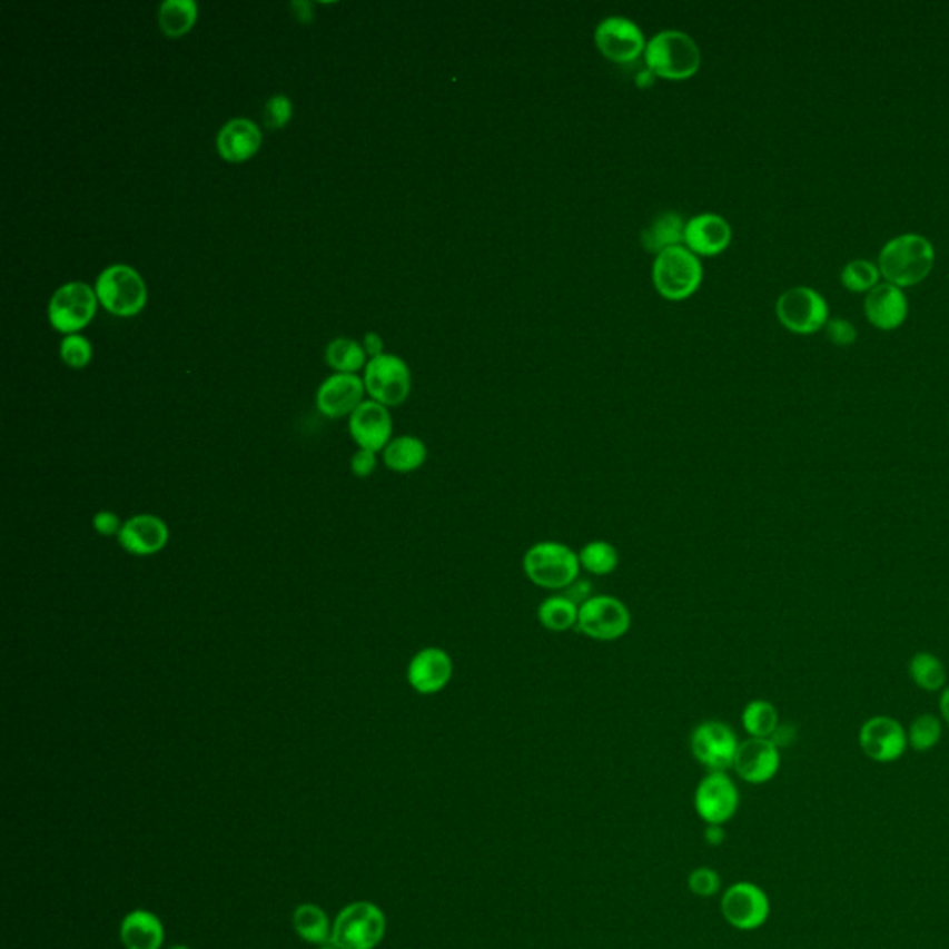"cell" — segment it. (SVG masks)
<instances>
[{
    "instance_id": "1",
    "label": "cell",
    "mask_w": 949,
    "mask_h": 949,
    "mask_svg": "<svg viewBox=\"0 0 949 949\" xmlns=\"http://www.w3.org/2000/svg\"><path fill=\"white\" fill-rule=\"evenodd\" d=\"M935 266V247L920 234H901L890 239L879 255V271L887 283L909 288L922 283Z\"/></svg>"
},
{
    "instance_id": "2",
    "label": "cell",
    "mask_w": 949,
    "mask_h": 949,
    "mask_svg": "<svg viewBox=\"0 0 949 949\" xmlns=\"http://www.w3.org/2000/svg\"><path fill=\"white\" fill-rule=\"evenodd\" d=\"M522 567L525 577L534 586L551 590V592L570 589L575 581H579V573H581L579 553H575L570 545L555 540H545L531 545L523 555Z\"/></svg>"
},
{
    "instance_id": "3",
    "label": "cell",
    "mask_w": 949,
    "mask_h": 949,
    "mask_svg": "<svg viewBox=\"0 0 949 949\" xmlns=\"http://www.w3.org/2000/svg\"><path fill=\"white\" fill-rule=\"evenodd\" d=\"M645 66L655 77L684 80L694 77L701 66V50L690 33L662 30L648 41Z\"/></svg>"
},
{
    "instance_id": "4",
    "label": "cell",
    "mask_w": 949,
    "mask_h": 949,
    "mask_svg": "<svg viewBox=\"0 0 949 949\" xmlns=\"http://www.w3.org/2000/svg\"><path fill=\"white\" fill-rule=\"evenodd\" d=\"M95 294L111 316H138L147 305V284L144 277L127 264L105 267L95 280Z\"/></svg>"
},
{
    "instance_id": "5",
    "label": "cell",
    "mask_w": 949,
    "mask_h": 949,
    "mask_svg": "<svg viewBox=\"0 0 949 949\" xmlns=\"http://www.w3.org/2000/svg\"><path fill=\"white\" fill-rule=\"evenodd\" d=\"M703 267L700 258L686 245L662 250L653 264V283L662 297L683 300L700 288Z\"/></svg>"
},
{
    "instance_id": "6",
    "label": "cell",
    "mask_w": 949,
    "mask_h": 949,
    "mask_svg": "<svg viewBox=\"0 0 949 949\" xmlns=\"http://www.w3.org/2000/svg\"><path fill=\"white\" fill-rule=\"evenodd\" d=\"M386 933V917L375 903L356 901L339 912L330 945L338 949H375Z\"/></svg>"
},
{
    "instance_id": "7",
    "label": "cell",
    "mask_w": 949,
    "mask_h": 949,
    "mask_svg": "<svg viewBox=\"0 0 949 949\" xmlns=\"http://www.w3.org/2000/svg\"><path fill=\"white\" fill-rule=\"evenodd\" d=\"M633 614L620 597L590 595L579 605L577 631L595 642H616L631 631Z\"/></svg>"
},
{
    "instance_id": "8",
    "label": "cell",
    "mask_w": 949,
    "mask_h": 949,
    "mask_svg": "<svg viewBox=\"0 0 949 949\" xmlns=\"http://www.w3.org/2000/svg\"><path fill=\"white\" fill-rule=\"evenodd\" d=\"M97 294L95 288L82 280L67 283L56 289L49 303V322L55 330L78 334L88 327L97 312Z\"/></svg>"
},
{
    "instance_id": "9",
    "label": "cell",
    "mask_w": 949,
    "mask_h": 949,
    "mask_svg": "<svg viewBox=\"0 0 949 949\" xmlns=\"http://www.w3.org/2000/svg\"><path fill=\"white\" fill-rule=\"evenodd\" d=\"M364 384L373 401L384 406H399L411 395V369L401 356L383 353L367 362Z\"/></svg>"
},
{
    "instance_id": "10",
    "label": "cell",
    "mask_w": 949,
    "mask_h": 949,
    "mask_svg": "<svg viewBox=\"0 0 949 949\" xmlns=\"http://www.w3.org/2000/svg\"><path fill=\"white\" fill-rule=\"evenodd\" d=\"M739 745L733 729L720 720L701 722L690 734L692 755L711 772H728L733 768Z\"/></svg>"
},
{
    "instance_id": "11",
    "label": "cell",
    "mask_w": 949,
    "mask_h": 949,
    "mask_svg": "<svg viewBox=\"0 0 949 949\" xmlns=\"http://www.w3.org/2000/svg\"><path fill=\"white\" fill-rule=\"evenodd\" d=\"M722 915L729 926L740 931H755L768 922L772 903L759 884L734 883L722 896Z\"/></svg>"
},
{
    "instance_id": "12",
    "label": "cell",
    "mask_w": 949,
    "mask_h": 949,
    "mask_svg": "<svg viewBox=\"0 0 949 949\" xmlns=\"http://www.w3.org/2000/svg\"><path fill=\"white\" fill-rule=\"evenodd\" d=\"M779 322L795 334H812L829 322L828 300L817 289L798 286L784 291L778 299Z\"/></svg>"
},
{
    "instance_id": "13",
    "label": "cell",
    "mask_w": 949,
    "mask_h": 949,
    "mask_svg": "<svg viewBox=\"0 0 949 949\" xmlns=\"http://www.w3.org/2000/svg\"><path fill=\"white\" fill-rule=\"evenodd\" d=\"M695 812L709 826L731 822L740 807V792L725 772H711L701 779L694 795Z\"/></svg>"
},
{
    "instance_id": "14",
    "label": "cell",
    "mask_w": 949,
    "mask_h": 949,
    "mask_svg": "<svg viewBox=\"0 0 949 949\" xmlns=\"http://www.w3.org/2000/svg\"><path fill=\"white\" fill-rule=\"evenodd\" d=\"M595 45L609 60L629 63L645 50L644 32L625 16H609L595 28Z\"/></svg>"
},
{
    "instance_id": "15",
    "label": "cell",
    "mask_w": 949,
    "mask_h": 949,
    "mask_svg": "<svg viewBox=\"0 0 949 949\" xmlns=\"http://www.w3.org/2000/svg\"><path fill=\"white\" fill-rule=\"evenodd\" d=\"M455 673V662L447 651L428 645L412 656L406 668V681L417 694L436 695L447 689Z\"/></svg>"
},
{
    "instance_id": "16",
    "label": "cell",
    "mask_w": 949,
    "mask_h": 949,
    "mask_svg": "<svg viewBox=\"0 0 949 949\" xmlns=\"http://www.w3.org/2000/svg\"><path fill=\"white\" fill-rule=\"evenodd\" d=\"M394 422L388 406L377 401H364L349 416V434L360 449L380 453L392 442Z\"/></svg>"
},
{
    "instance_id": "17",
    "label": "cell",
    "mask_w": 949,
    "mask_h": 949,
    "mask_svg": "<svg viewBox=\"0 0 949 949\" xmlns=\"http://www.w3.org/2000/svg\"><path fill=\"white\" fill-rule=\"evenodd\" d=\"M366 384L356 373H334L317 389V411L330 419L350 416L364 403Z\"/></svg>"
},
{
    "instance_id": "18",
    "label": "cell",
    "mask_w": 949,
    "mask_h": 949,
    "mask_svg": "<svg viewBox=\"0 0 949 949\" xmlns=\"http://www.w3.org/2000/svg\"><path fill=\"white\" fill-rule=\"evenodd\" d=\"M733 768L745 783H768L778 775L781 768L779 745L772 739H748L740 742Z\"/></svg>"
},
{
    "instance_id": "19",
    "label": "cell",
    "mask_w": 949,
    "mask_h": 949,
    "mask_svg": "<svg viewBox=\"0 0 949 949\" xmlns=\"http://www.w3.org/2000/svg\"><path fill=\"white\" fill-rule=\"evenodd\" d=\"M859 742L872 761L894 762L906 753L909 739L900 722L892 718L876 716L862 725Z\"/></svg>"
},
{
    "instance_id": "20",
    "label": "cell",
    "mask_w": 949,
    "mask_h": 949,
    "mask_svg": "<svg viewBox=\"0 0 949 949\" xmlns=\"http://www.w3.org/2000/svg\"><path fill=\"white\" fill-rule=\"evenodd\" d=\"M117 542L128 555L150 556L160 553L169 542V527L155 514H136L122 523Z\"/></svg>"
},
{
    "instance_id": "21",
    "label": "cell",
    "mask_w": 949,
    "mask_h": 949,
    "mask_svg": "<svg viewBox=\"0 0 949 949\" xmlns=\"http://www.w3.org/2000/svg\"><path fill=\"white\" fill-rule=\"evenodd\" d=\"M731 238V225L718 214H700L686 221L684 227V245L695 255H720L728 249Z\"/></svg>"
},
{
    "instance_id": "22",
    "label": "cell",
    "mask_w": 949,
    "mask_h": 949,
    "mask_svg": "<svg viewBox=\"0 0 949 949\" xmlns=\"http://www.w3.org/2000/svg\"><path fill=\"white\" fill-rule=\"evenodd\" d=\"M216 147L223 160L230 164L249 160L261 147L260 127L247 117L230 119L217 132Z\"/></svg>"
},
{
    "instance_id": "23",
    "label": "cell",
    "mask_w": 949,
    "mask_h": 949,
    "mask_svg": "<svg viewBox=\"0 0 949 949\" xmlns=\"http://www.w3.org/2000/svg\"><path fill=\"white\" fill-rule=\"evenodd\" d=\"M868 322L881 330H894L901 327L909 314V303L906 294L894 284H878L872 291H868L864 300Z\"/></svg>"
},
{
    "instance_id": "24",
    "label": "cell",
    "mask_w": 949,
    "mask_h": 949,
    "mask_svg": "<svg viewBox=\"0 0 949 949\" xmlns=\"http://www.w3.org/2000/svg\"><path fill=\"white\" fill-rule=\"evenodd\" d=\"M119 937L127 949H160L164 945V926L152 912L132 911L122 920Z\"/></svg>"
},
{
    "instance_id": "25",
    "label": "cell",
    "mask_w": 949,
    "mask_h": 949,
    "mask_svg": "<svg viewBox=\"0 0 949 949\" xmlns=\"http://www.w3.org/2000/svg\"><path fill=\"white\" fill-rule=\"evenodd\" d=\"M427 456L428 449L425 442L411 434L392 438L383 451L384 466L388 467L389 472L401 473V475L417 472L427 462Z\"/></svg>"
},
{
    "instance_id": "26",
    "label": "cell",
    "mask_w": 949,
    "mask_h": 949,
    "mask_svg": "<svg viewBox=\"0 0 949 949\" xmlns=\"http://www.w3.org/2000/svg\"><path fill=\"white\" fill-rule=\"evenodd\" d=\"M684 227L686 221L675 211H664L661 216H656L651 221L650 227L644 228L642 233V244L645 249L651 253H662V250L681 245L684 241Z\"/></svg>"
},
{
    "instance_id": "27",
    "label": "cell",
    "mask_w": 949,
    "mask_h": 949,
    "mask_svg": "<svg viewBox=\"0 0 949 949\" xmlns=\"http://www.w3.org/2000/svg\"><path fill=\"white\" fill-rule=\"evenodd\" d=\"M542 627L551 633H567L577 629L579 603L566 594H555L545 597L536 611Z\"/></svg>"
},
{
    "instance_id": "28",
    "label": "cell",
    "mask_w": 949,
    "mask_h": 949,
    "mask_svg": "<svg viewBox=\"0 0 949 949\" xmlns=\"http://www.w3.org/2000/svg\"><path fill=\"white\" fill-rule=\"evenodd\" d=\"M199 17V4L195 0H166L158 8L161 32L169 38H180L195 27Z\"/></svg>"
},
{
    "instance_id": "29",
    "label": "cell",
    "mask_w": 949,
    "mask_h": 949,
    "mask_svg": "<svg viewBox=\"0 0 949 949\" xmlns=\"http://www.w3.org/2000/svg\"><path fill=\"white\" fill-rule=\"evenodd\" d=\"M294 928L300 939L310 945H327L333 939V928L328 923L327 915L312 903L295 909Z\"/></svg>"
},
{
    "instance_id": "30",
    "label": "cell",
    "mask_w": 949,
    "mask_h": 949,
    "mask_svg": "<svg viewBox=\"0 0 949 949\" xmlns=\"http://www.w3.org/2000/svg\"><path fill=\"white\" fill-rule=\"evenodd\" d=\"M579 562L581 570H586L597 577H606L620 566V553L606 540H592L579 551Z\"/></svg>"
},
{
    "instance_id": "31",
    "label": "cell",
    "mask_w": 949,
    "mask_h": 949,
    "mask_svg": "<svg viewBox=\"0 0 949 949\" xmlns=\"http://www.w3.org/2000/svg\"><path fill=\"white\" fill-rule=\"evenodd\" d=\"M742 725L750 739H772L779 729V714L770 701H750L742 712Z\"/></svg>"
},
{
    "instance_id": "32",
    "label": "cell",
    "mask_w": 949,
    "mask_h": 949,
    "mask_svg": "<svg viewBox=\"0 0 949 949\" xmlns=\"http://www.w3.org/2000/svg\"><path fill=\"white\" fill-rule=\"evenodd\" d=\"M366 349L350 338H334L325 349V360L334 372L356 373L366 364Z\"/></svg>"
},
{
    "instance_id": "33",
    "label": "cell",
    "mask_w": 949,
    "mask_h": 949,
    "mask_svg": "<svg viewBox=\"0 0 949 949\" xmlns=\"http://www.w3.org/2000/svg\"><path fill=\"white\" fill-rule=\"evenodd\" d=\"M911 675L920 689L935 692L946 683V668L931 653H918L911 661Z\"/></svg>"
},
{
    "instance_id": "34",
    "label": "cell",
    "mask_w": 949,
    "mask_h": 949,
    "mask_svg": "<svg viewBox=\"0 0 949 949\" xmlns=\"http://www.w3.org/2000/svg\"><path fill=\"white\" fill-rule=\"evenodd\" d=\"M879 277H881L879 266H876V264L870 260L850 261V264L842 269V275H840L842 284H844V288L850 289V291H856V294H861V291H872V289L878 286Z\"/></svg>"
},
{
    "instance_id": "35",
    "label": "cell",
    "mask_w": 949,
    "mask_h": 949,
    "mask_svg": "<svg viewBox=\"0 0 949 949\" xmlns=\"http://www.w3.org/2000/svg\"><path fill=\"white\" fill-rule=\"evenodd\" d=\"M940 734H942V728L939 720L931 714H923L912 722L909 744L912 745V750L929 751L939 744Z\"/></svg>"
},
{
    "instance_id": "36",
    "label": "cell",
    "mask_w": 949,
    "mask_h": 949,
    "mask_svg": "<svg viewBox=\"0 0 949 949\" xmlns=\"http://www.w3.org/2000/svg\"><path fill=\"white\" fill-rule=\"evenodd\" d=\"M60 356L67 366L72 369H82L93 358V347L89 344V339L80 334H69L61 339Z\"/></svg>"
},
{
    "instance_id": "37",
    "label": "cell",
    "mask_w": 949,
    "mask_h": 949,
    "mask_svg": "<svg viewBox=\"0 0 949 949\" xmlns=\"http://www.w3.org/2000/svg\"><path fill=\"white\" fill-rule=\"evenodd\" d=\"M291 116H294V102L286 95H273L271 99L267 100L264 108V121L267 127L273 130L286 127Z\"/></svg>"
},
{
    "instance_id": "38",
    "label": "cell",
    "mask_w": 949,
    "mask_h": 949,
    "mask_svg": "<svg viewBox=\"0 0 949 949\" xmlns=\"http://www.w3.org/2000/svg\"><path fill=\"white\" fill-rule=\"evenodd\" d=\"M689 889L692 894L700 896V898H712L722 889V879H720V873L712 868H698L690 873Z\"/></svg>"
},
{
    "instance_id": "39",
    "label": "cell",
    "mask_w": 949,
    "mask_h": 949,
    "mask_svg": "<svg viewBox=\"0 0 949 949\" xmlns=\"http://www.w3.org/2000/svg\"><path fill=\"white\" fill-rule=\"evenodd\" d=\"M826 333H828V338L839 347H850L857 342L856 325L848 319H842V317L829 319L828 325H826Z\"/></svg>"
},
{
    "instance_id": "40",
    "label": "cell",
    "mask_w": 949,
    "mask_h": 949,
    "mask_svg": "<svg viewBox=\"0 0 949 949\" xmlns=\"http://www.w3.org/2000/svg\"><path fill=\"white\" fill-rule=\"evenodd\" d=\"M377 453L373 451L358 449L350 456V472L358 478H366L377 472Z\"/></svg>"
},
{
    "instance_id": "41",
    "label": "cell",
    "mask_w": 949,
    "mask_h": 949,
    "mask_svg": "<svg viewBox=\"0 0 949 949\" xmlns=\"http://www.w3.org/2000/svg\"><path fill=\"white\" fill-rule=\"evenodd\" d=\"M121 517L117 516L116 512L100 511L93 516V528L100 536H119L122 528Z\"/></svg>"
},
{
    "instance_id": "42",
    "label": "cell",
    "mask_w": 949,
    "mask_h": 949,
    "mask_svg": "<svg viewBox=\"0 0 949 949\" xmlns=\"http://www.w3.org/2000/svg\"><path fill=\"white\" fill-rule=\"evenodd\" d=\"M364 349H366L367 355L372 356V358L383 355V338L377 333H367L364 336Z\"/></svg>"
},
{
    "instance_id": "43",
    "label": "cell",
    "mask_w": 949,
    "mask_h": 949,
    "mask_svg": "<svg viewBox=\"0 0 949 949\" xmlns=\"http://www.w3.org/2000/svg\"><path fill=\"white\" fill-rule=\"evenodd\" d=\"M725 839L728 837H725L722 826H709V829H706L705 840L709 844L714 846V848L722 846Z\"/></svg>"
},
{
    "instance_id": "44",
    "label": "cell",
    "mask_w": 949,
    "mask_h": 949,
    "mask_svg": "<svg viewBox=\"0 0 949 949\" xmlns=\"http://www.w3.org/2000/svg\"><path fill=\"white\" fill-rule=\"evenodd\" d=\"M291 8L297 10V17H299L300 21H310L312 17H314V11H305L310 10V2H294Z\"/></svg>"
},
{
    "instance_id": "45",
    "label": "cell",
    "mask_w": 949,
    "mask_h": 949,
    "mask_svg": "<svg viewBox=\"0 0 949 949\" xmlns=\"http://www.w3.org/2000/svg\"><path fill=\"white\" fill-rule=\"evenodd\" d=\"M940 711H942V716H945L946 722L949 723V689L945 690V694H942V700H940Z\"/></svg>"
},
{
    "instance_id": "46",
    "label": "cell",
    "mask_w": 949,
    "mask_h": 949,
    "mask_svg": "<svg viewBox=\"0 0 949 949\" xmlns=\"http://www.w3.org/2000/svg\"><path fill=\"white\" fill-rule=\"evenodd\" d=\"M653 77H655V75H653L650 69H645V71L640 72L639 78H636V82H639V86H650V83L653 82Z\"/></svg>"
},
{
    "instance_id": "47",
    "label": "cell",
    "mask_w": 949,
    "mask_h": 949,
    "mask_svg": "<svg viewBox=\"0 0 949 949\" xmlns=\"http://www.w3.org/2000/svg\"><path fill=\"white\" fill-rule=\"evenodd\" d=\"M169 949H189V948H188V946H172V948H169Z\"/></svg>"
},
{
    "instance_id": "48",
    "label": "cell",
    "mask_w": 949,
    "mask_h": 949,
    "mask_svg": "<svg viewBox=\"0 0 949 949\" xmlns=\"http://www.w3.org/2000/svg\"><path fill=\"white\" fill-rule=\"evenodd\" d=\"M322 949H338V948H336V946L330 945V946H323Z\"/></svg>"
}]
</instances>
